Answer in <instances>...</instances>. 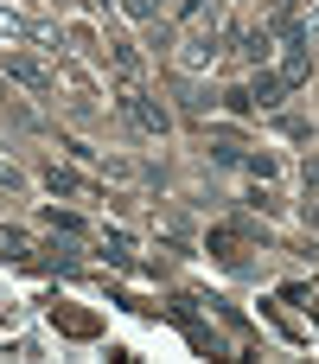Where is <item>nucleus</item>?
I'll list each match as a JSON object with an SVG mask.
<instances>
[{
  "mask_svg": "<svg viewBox=\"0 0 319 364\" xmlns=\"http://www.w3.org/2000/svg\"><path fill=\"white\" fill-rule=\"evenodd\" d=\"M6 70H13L19 83H32V90H45V83H51V77H45V70H38L32 58H19V51H6Z\"/></svg>",
  "mask_w": 319,
  "mask_h": 364,
  "instance_id": "3",
  "label": "nucleus"
},
{
  "mask_svg": "<svg viewBox=\"0 0 319 364\" xmlns=\"http://www.w3.org/2000/svg\"><path fill=\"white\" fill-rule=\"evenodd\" d=\"M121 115H128L141 134H166V128H173V122H166V109H160V102H147L141 90H128V96H121Z\"/></svg>",
  "mask_w": 319,
  "mask_h": 364,
  "instance_id": "1",
  "label": "nucleus"
},
{
  "mask_svg": "<svg viewBox=\"0 0 319 364\" xmlns=\"http://www.w3.org/2000/svg\"><path fill=\"white\" fill-rule=\"evenodd\" d=\"M211 256L217 262H243V230H211Z\"/></svg>",
  "mask_w": 319,
  "mask_h": 364,
  "instance_id": "2",
  "label": "nucleus"
},
{
  "mask_svg": "<svg viewBox=\"0 0 319 364\" xmlns=\"http://www.w3.org/2000/svg\"><path fill=\"white\" fill-rule=\"evenodd\" d=\"M45 179H51V192H77V173H64V166H51Z\"/></svg>",
  "mask_w": 319,
  "mask_h": 364,
  "instance_id": "4",
  "label": "nucleus"
}]
</instances>
